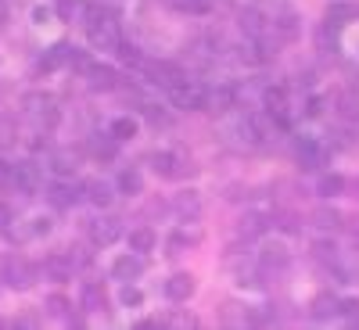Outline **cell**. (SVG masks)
Listing matches in <instances>:
<instances>
[{
	"mask_svg": "<svg viewBox=\"0 0 359 330\" xmlns=\"http://www.w3.org/2000/svg\"><path fill=\"white\" fill-rule=\"evenodd\" d=\"M266 226H269L266 216H259V212H245L241 223H237V233H241V237H262Z\"/></svg>",
	"mask_w": 359,
	"mask_h": 330,
	"instance_id": "cell-31",
	"label": "cell"
},
{
	"mask_svg": "<svg viewBox=\"0 0 359 330\" xmlns=\"http://www.w3.org/2000/svg\"><path fill=\"white\" fill-rule=\"evenodd\" d=\"M205 97H208V86L194 83V79H180L172 90H169V101L184 111H205Z\"/></svg>",
	"mask_w": 359,
	"mask_h": 330,
	"instance_id": "cell-2",
	"label": "cell"
},
{
	"mask_svg": "<svg viewBox=\"0 0 359 330\" xmlns=\"http://www.w3.org/2000/svg\"><path fill=\"white\" fill-rule=\"evenodd\" d=\"M144 118H147L155 130H169V126H172L169 111H162V108H155V104H144Z\"/></svg>",
	"mask_w": 359,
	"mask_h": 330,
	"instance_id": "cell-35",
	"label": "cell"
},
{
	"mask_svg": "<svg viewBox=\"0 0 359 330\" xmlns=\"http://www.w3.org/2000/svg\"><path fill=\"white\" fill-rule=\"evenodd\" d=\"M194 287H198V284H194L191 273H172V277L162 284L165 298H169V302H176V305H180V302H187V298L194 294Z\"/></svg>",
	"mask_w": 359,
	"mask_h": 330,
	"instance_id": "cell-14",
	"label": "cell"
},
{
	"mask_svg": "<svg viewBox=\"0 0 359 330\" xmlns=\"http://www.w3.org/2000/svg\"><path fill=\"white\" fill-rule=\"evenodd\" d=\"M162 323H172V326H198V319L187 312V316H169V319H162Z\"/></svg>",
	"mask_w": 359,
	"mask_h": 330,
	"instance_id": "cell-44",
	"label": "cell"
},
{
	"mask_svg": "<svg viewBox=\"0 0 359 330\" xmlns=\"http://www.w3.org/2000/svg\"><path fill=\"white\" fill-rule=\"evenodd\" d=\"M115 54L123 57L126 65H133V69H140V65H144V54H140V47H133V43H126V40H123V47H118Z\"/></svg>",
	"mask_w": 359,
	"mask_h": 330,
	"instance_id": "cell-39",
	"label": "cell"
},
{
	"mask_svg": "<svg viewBox=\"0 0 359 330\" xmlns=\"http://www.w3.org/2000/svg\"><path fill=\"white\" fill-rule=\"evenodd\" d=\"M72 255H50L47 262H43V273L50 277V280H57V284H65V280H72Z\"/></svg>",
	"mask_w": 359,
	"mask_h": 330,
	"instance_id": "cell-20",
	"label": "cell"
},
{
	"mask_svg": "<svg viewBox=\"0 0 359 330\" xmlns=\"http://www.w3.org/2000/svg\"><path fill=\"white\" fill-rule=\"evenodd\" d=\"M69 65H72L79 76H86L90 69H94V62H90V54H86V50H76V47H69Z\"/></svg>",
	"mask_w": 359,
	"mask_h": 330,
	"instance_id": "cell-38",
	"label": "cell"
},
{
	"mask_svg": "<svg viewBox=\"0 0 359 330\" xmlns=\"http://www.w3.org/2000/svg\"><path fill=\"white\" fill-rule=\"evenodd\" d=\"M8 144H15V123L8 115H0V147H8Z\"/></svg>",
	"mask_w": 359,
	"mask_h": 330,
	"instance_id": "cell-43",
	"label": "cell"
},
{
	"mask_svg": "<svg viewBox=\"0 0 359 330\" xmlns=\"http://www.w3.org/2000/svg\"><path fill=\"white\" fill-rule=\"evenodd\" d=\"M83 25H86L90 47H97V50H118V47H123V29H118L115 15H108V11H97V8H90Z\"/></svg>",
	"mask_w": 359,
	"mask_h": 330,
	"instance_id": "cell-1",
	"label": "cell"
},
{
	"mask_svg": "<svg viewBox=\"0 0 359 330\" xmlns=\"http://www.w3.org/2000/svg\"><path fill=\"white\" fill-rule=\"evenodd\" d=\"M86 237L97 248H108V245H115L118 237H123V223H118L115 216H97V219L86 223Z\"/></svg>",
	"mask_w": 359,
	"mask_h": 330,
	"instance_id": "cell-7",
	"label": "cell"
},
{
	"mask_svg": "<svg viewBox=\"0 0 359 330\" xmlns=\"http://www.w3.org/2000/svg\"><path fill=\"white\" fill-rule=\"evenodd\" d=\"M237 108V86L233 83H219V86H208V97H205V111H230Z\"/></svg>",
	"mask_w": 359,
	"mask_h": 330,
	"instance_id": "cell-12",
	"label": "cell"
},
{
	"mask_svg": "<svg viewBox=\"0 0 359 330\" xmlns=\"http://www.w3.org/2000/svg\"><path fill=\"white\" fill-rule=\"evenodd\" d=\"M345 176H338V172H327V176H320V184H316V194L320 198H338V194H345Z\"/></svg>",
	"mask_w": 359,
	"mask_h": 330,
	"instance_id": "cell-29",
	"label": "cell"
},
{
	"mask_svg": "<svg viewBox=\"0 0 359 330\" xmlns=\"http://www.w3.org/2000/svg\"><path fill=\"white\" fill-rule=\"evenodd\" d=\"M313 255H316L320 262H327V266H334V262H338V245H334V241H316V245H313Z\"/></svg>",
	"mask_w": 359,
	"mask_h": 330,
	"instance_id": "cell-36",
	"label": "cell"
},
{
	"mask_svg": "<svg viewBox=\"0 0 359 330\" xmlns=\"http://www.w3.org/2000/svg\"><path fill=\"white\" fill-rule=\"evenodd\" d=\"M115 187H118V194L137 198V194H144V176L137 169H123V172H118V179H115Z\"/></svg>",
	"mask_w": 359,
	"mask_h": 330,
	"instance_id": "cell-25",
	"label": "cell"
},
{
	"mask_svg": "<svg viewBox=\"0 0 359 330\" xmlns=\"http://www.w3.org/2000/svg\"><path fill=\"white\" fill-rule=\"evenodd\" d=\"M126 245H130V252L147 255V252H155V245H158V233H155L151 226H137V230H130Z\"/></svg>",
	"mask_w": 359,
	"mask_h": 330,
	"instance_id": "cell-19",
	"label": "cell"
},
{
	"mask_svg": "<svg viewBox=\"0 0 359 330\" xmlns=\"http://www.w3.org/2000/svg\"><path fill=\"white\" fill-rule=\"evenodd\" d=\"M338 312H341V302H338V298H334L331 291H320V294L313 298V302H309V316H313V319H320V323H323V319H334Z\"/></svg>",
	"mask_w": 359,
	"mask_h": 330,
	"instance_id": "cell-18",
	"label": "cell"
},
{
	"mask_svg": "<svg viewBox=\"0 0 359 330\" xmlns=\"http://www.w3.org/2000/svg\"><path fill=\"white\" fill-rule=\"evenodd\" d=\"M205 241V233L198 226V219H184V226H176L169 237V255H184L187 248H198Z\"/></svg>",
	"mask_w": 359,
	"mask_h": 330,
	"instance_id": "cell-8",
	"label": "cell"
},
{
	"mask_svg": "<svg viewBox=\"0 0 359 330\" xmlns=\"http://www.w3.org/2000/svg\"><path fill=\"white\" fill-rule=\"evenodd\" d=\"M33 22L43 25V22H47V8H36V11H33Z\"/></svg>",
	"mask_w": 359,
	"mask_h": 330,
	"instance_id": "cell-46",
	"label": "cell"
},
{
	"mask_svg": "<svg viewBox=\"0 0 359 330\" xmlns=\"http://www.w3.org/2000/svg\"><path fill=\"white\" fill-rule=\"evenodd\" d=\"M140 69H144L147 83L165 86V90H172L180 79H187V76H184V69H180V65H172V62H144Z\"/></svg>",
	"mask_w": 359,
	"mask_h": 330,
	"instance_id": "cell-9",
	"label": "cell"
},
{
	"mask_svg": "<svg viewBox=\"0 0 359 330\" xmlns=\"http://www.w3.org/2000/svg\"><path fill=\"white\" fill-rule=\"evenodd\" d=\"M294 162L302 165L306 172L323 169V165H327V147H323L320 140H313V137H298V140H294Z\"/></svg>",
	"mask_w": 359,
	"mask_h": 330,
	"instance_id": "cell-6",
	"label": "cell"
},
{
	"mask_svg": "<svg viewBox=\"0 0 359 330\" xmlns=\"http://www.w3.org/2000/svg\"><path fill=\"white\" fill-rule=\"evenodd\" d=\"M111 198H115V191L104 184V179H90V184H86V201H90V205L108 208V205H111Z\"/></svg>",
	"mask_w": 359,
	"mask_h": 330,
	"instance_id": "cell-26",
	"label": "cell"
},
{
	"mask_svg": "<svg viewBox=\"0 0 359 330\" xmlns=\"http://www.w3.org/2000/svg\"><path fill=\"white\" fill-rule=\"evenodd\" d=\"M359 8L355 4H345V0H334V4H327V22L331 25H345L348 18H355Z\"/></svg>",
	"mask_w": 359,
	"mask_h": 330,
	"instance_id": "cell-32",
	"label": "cell"
},
{
	"mask_svg": "<svg viewBox=\"0 0 359 330\" xmlns=\"http://www.w3.org/2000/svg\"><path fill=\"white\" fill-rule=\"evenodd\" d=\"M0 280H4L8 287H15V291H25V287H33V280H36V266H29L22 255H8Z\"/></svg>",
	"mask_w": 359,
	"mask_h": 330,
	"instance_id": "cell-4",
	"label": "cell"
},
{
	"mask_svg": "<svg viewBox=\"0 0 359 330\" xmlns=\"http://www.w3.org/2000/svg\"><path fill=\"white\" fill-rule=\"evenodd\" d=\"M83 309L86 312H104L108 309V294L101 284H83Z\"/></svg>",
	"mask_w": 359,
	"mask_h": 330,
	"instance_id": "cell-24",
	"label": "cell"
},
{
	"mask_svg": "<svg viewBox=\"0 0 359 330\" xmlns=\"http://www.w3.org/2000/svg\"><path fill=\"white\" fill-rule=\"evenodd\" d=\"M338 118H345V123H359V94L355 90H345V94L338 97Z\"/></svg>",
	"mask_w": 359,
	"mask_h": 330,
	"instance_id": "cell-28",
	"label": "cell"
},
{
	"mask_svg": "<svg viewBox=\"0 0 359 330\" xmlns=\"http://www.w3.org/2000/svg\"><path fill=\"white\" fill-rule=\"evenodd\" d=\"M108 133L123 144V140H133L137 133H140V123L133 115H118V118H111V126H108Z\"/></svg>",
	"mask_w": 359,
	"mask_h": 330,
	"instance_id": "cell-23",
	"label": "cell"
},
{
	"mask_svg": "<svg viewBox=\"0 0 359 330\" xmlns=\"http://www.w3.org/2000/svg\"><path fill=\"white\" fill-rule=\"evenodd\" d=\"M269 25H273V33L284 40V43H291V40H298V33H302V25H298V15L294 11H277L273 18H269Z\"/></svg>",
	"mask_w": 359,
	"mask_h": 330,
	"instance_id": "cell-17",
	"label": "cell"
},
{
	"mask_svg": "<svg viewBox=\"0 0 359 330\" xmlns=\"http://www.w3.org/2000/svg\"><path fill=\"white\" fill-rule=\"evenodd\" d=\"M4 25H8V4L0 0V29H4Z\"/></svg>",
	"mask_w": 359,
	"mask_h": 330,
	"instance_id": "cell-47",
	"label": "cell"
},
{
	"mask_svg": "<svg viewBox=\"0 0 359 330\" xmlns=\"http://www.w3.org/2000/svg\"><path fill=\"white\" fill-rule=\"evenodd\" d=\"M86 86L97 90V94H111V90H118V72L111 65H94L86 72Z\"/></svg>",
	"mask_w": 359,
	"mask_h": 330,
	"instance_id": "cell-15",
	"label": "cell"
},
{
	"mask_svg": "<svg viewBox=\"0 0 359 330\" xmlns=\"http://www.w3.org/2000/svg\"><path fill=\"white\" fill-rule=\"evenodd\" d=\"M237 25H241V33H248V40H259V36L269 33V18H262L259 8H245L237 15Z\"/></svg>",
	"mask_w": 359,
	"mask_h": 330,
	"instance_id": "cell-16",
	"label": "cell"
},
{
	"mask_svg": "<svg viewBox=\"0 0 359 330\" xmlns=\"http://www.w3.org/2000/svg\"><path fill=\"white\" fill-rule=\"evenodd\" d=\"M33 230H36V237H47L50 233V219H33Z\"/></svg>",
	"mask_w": 359,
	"mask_h": 330,
	"instance_id": "cell-45",
	"label": "cell"
},
{
	"mask_svg": "<svg viewBox=\"0 0 359 330\" xmlns=\"http://www.w3.org/2000/svg\"><path fill=\"white\" fill-rule=\"evenodd\" d=\"M90 151H94V158H104V162H108V158H115V151H118V140H115L111 133H104V137L97 133L94 140H90Z\"/></svg>",
	"mask_w": 359,
	"mask_h": 330,
	"instance_id": "cell-33",
	"label": "cell"
},
{
	"mask_svg": "<svg viewBox=\"0 0 359 330\" xmlns=\"http://www.w3.org/2000/svg\"><path fill=\"white\" fill-rule=\"evenodd\" d=\"M259 266L266 269V273H280V269L291 266V252H287L280 241H273V245H266V248L259 252Z\"/></svg>",
	"mask_w": 359,
	"mask_h": 330,
	"instance_id": "cell-13",
	"label": "cell"
},
{
	"mask_svg": "<svg viewBox=\"0 0 359 330\" xmlns=\"http://www.w3.org/2000/svg\"><path fill=\"white\" fill-rule=\"evenodd\" d=\"M151 169H155L162 179H184V176H194V172H198L191 162H184L176 151H155V155H151Z\"/></svg>",
	"mask_w": 359,
	"mask_h": 330,
	"instance_id": "cell-5",
	"label": "cell"
},
{
	"mask_svg": "<svg viewBox=\"0 0 359 330\" xmlns=\"http://www.w3.org/2000/svg\"><path fill=\"white\" fill-rule=\"evenodd\" d=\"M338 316H345V323H348V326H359V302H355V298H345Z\"/></svg>",
	"mask_w": 359,
	"mask_h": 330,
	"instance_id": "cell-42",
	"label": "cell"
},
{
	"mask_svg": "<svg viewBox=\"0 0 359 330\" xmlns=\"http://www.w3.org/2000/svg\"><path fill=\"white\" fill-rule=\"evenodd\" d=\"M76 169H79L76 155H69V151H54V155H50V172H54V176L69 179V176H76Z\"/></svg>",
	"mask_w": 359,
	"mask_h": 330,
	"instance_id": "cell-27",
	"label": "cell"
},
{
	"mask_svg": "<svg viewBox=\"0 0 359 330\" xmlns=\"http://www.w3.org/2000/svg\"><path fill=\"white\" fill-rule=\"evenodd\" d=\"M33 237H36V230H33V226H22V223H11V226H8V241L25 245V241H33Z\"/></svg>",
	"mask_w": 359,
	"mask_h": 330,
	"instance_id": "cell-40",
	"label": "cell"
},
{
	"mask_svg": "<svg viewBox=\"0 0 359 330\" xmlns=\"http://www.w3.org/2000/svg\"><path fill=\"white\" fill-rule=\"evenodd\" d=\"M79 198H86V184H69V179H57L47 187V201L54 208H72Z\"/></svg>",
	"mask_w": 359,
	"mask_h": 330,
	"instance_id": "cell-11",
	"label": "cell"
},
{
	"mask_svg": "<svg viewBox=\"0 0 359 330\" xmlns=\"http://www.w3.org/2000/svg\"><path fill=\"white\" fill-rule=\"evenodd\" d=\"M47 312H50V316H57V319H69V323H76V326L83 323V319H76V316H72V305L65 302L62 294H50V298H47Z\"/></svg>",
	"mask_w": 359,
	"mask_h": 330,
	"instance_id": "cell-34",
	"label": "cell"
},
{
	"mask_svg": "<svg viewBox=\"0 0 359 330\" xmlns=\"http://www.w3.org/2000/svg\"><path fill=\"white\" fill-rule=\"evenodd\" d=\"M172 212H176L180 219H198V216H201V198H198V191H184V194H176Z\"/></svg>",
	"mask_w": 359,
	"mask_h": 330,
	"instance_id": "cell-21",
	"label": "cell"
},
{
	"mask_svg": "<svg viewBox=\"0 0 359 330\" xmlns=\"http://www.w3.org/2000/svg\"><path fill=\"white\" fill-rule=\"evenodd\" d=\"M273 226H280L284 233H298V230H302V226H298V216H294V212H277V216H273Z\"/></svg>",
	"mask_w": 359,
	"mask_h": 330,
	"instance_id": "cell-41",
	"label": "cell"
},
{
	"mask_svg": "<svg viewBox=\"0 0 359 330\" xmlns=\"http://www.w3.org/2000/svg\"><path fill=\"white\" fill-rule=\"evenodd\" d=\"M54 11H57V18H62V22H86L90 4H86V0H57Z\"/></svg>",
	"mask_w": 359,
	"mask_h": 330,
	"instance_id": "cell-22",
	"label": "cell"
},
{
	"mask_svg": "<svg viewBox=\"0 0 359 330\" xmlns=\"http://www.w3.org/2000/svg\"><path fill=\"white\" fill-rule=\"evenodd\" d=\"M313 226H320V230H338L341 226V212L334 205H320L316 212H313Z\"/></svg>",
	"mask_w": 359,
	"mask_h": 330,
	"instance_id": "cell-30",
	"label": "cell"
},
{
	"mask_svg": "<svg viewBox=\"0 0 359 330\" xmlns=\"http://www.w3.org/2000/svg\"><path fill=\"white\" fill-rule=\"evenodd\" d=\"M118 302H123L126 309H137V305L144 302V294H140V287H133V280H126L123 291H118Z\"/></svg>",
	"mask_w": 359,
	"mask_h": 330,
	"instance_id": "cell-37",
	"label": "cell"
},
{
	"mask_svg": "<svg viewBox=\"0 0 359 330\" xmlns=\"http://www.w3.org/2000/svg\"><path fill=\"white\" fill-rule=\"evenodd\" d=\"M352 187H355V194H359V179H355V184H352Z\"/></svg>",
	"mask_w": 359,
	"mask_h": 330,
	"instance_id": "cell-48",
	"label": "cell"
},
{
	"mask_svg": "<svg viewBox=\"0 0 359 330\" xmlns=\"http://www.w3.org/2000/svg\"><path fill=\"white\" fill-rule=\"evenodd\" d=\"M144 269H147V262H144L140 252H123V255H115V262H111V277L126 284V280H140Z\"/></svg>",
	"mask_w": 359,
	"mask_h": 330,
	"instance_id": "cell-10",
	"label": "cell"
},
{
	"mask_svg": "<svg viewBox=\"0 0 359 330\" xmlns=\"http://www.w3.org/2000/svg\"><path fill=\"white\" fill-rule=\"evenodd\" d=\"M11 184H15V191H22V194H36V191L43 187V169H40L33 158L11 162Z\"/></svg>",
	"mask_w": 359,
	"mask_h": 330,
	"instance_id": "cell-3",
	"label": "cell"
}]
</instances>
